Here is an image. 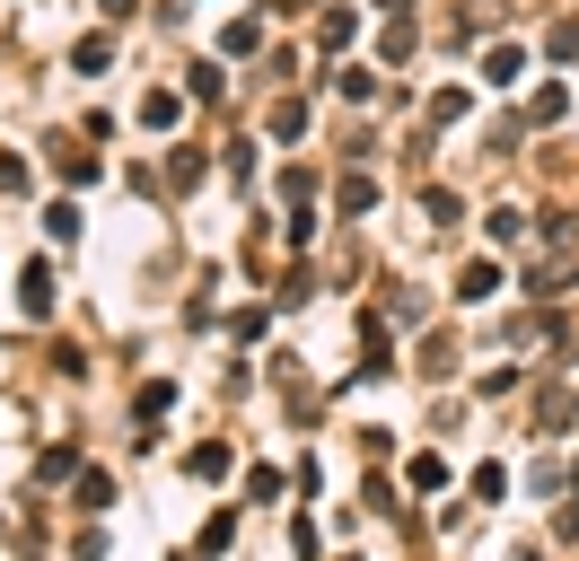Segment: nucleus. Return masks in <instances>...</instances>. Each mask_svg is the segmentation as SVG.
<instances>
[{
	"label": "nucleus",
	"mask_w": 579,
	"mask_h": 561,
	"mask_svg": "<svg viewBox=\"0 0 579 561\" xmlns=\"http://www.w3.org/2000/svg\"><path fill=\"white\" fill-rule=\"evenodd\" d=\"M518 71H527L518 44H492V53H483V89H518Z\"/></svg>",
	"instance_id": "1"
},
{
	"label": "nucleus",
	"mask_w": 579,
	"mask_h": 561,
	"mask_svg": "<svg viewBox=\"0 0 579 561\" xmlns=\"http://www.w3.org/2000/svg\"><path fill=\"white\" fill-rule=\"evenodd\" d=\"M44 308H53V272L35 263V272H27V316H44Z\"/></svg>",
	"instance_id": "7"
},
{
	"label": "nucleus",
	"mask_w": 579,
	"mask_h": 561,
	"mask_svg": "<svg viewBox=\"0 0 579 561\" xmlns=\"http://www.w3.org/2000/svg\"><path fill=\"white\" fill-rule=\"evenodd\" d=\"M299 132H308V106H299V97H290V106H272V141H299Z\"/></svg>",
	"instance_id": "6"
},
{
	"label": "nucleus",
	"mask_w": 579,
	"mask_h": 561,
	"mask_svg": "<svg viewBox=\"0 0 579 561\" xmlns=\"http://www.w3.org/2000/svg\"><path fill=\"white\" fill-rule=\"evenodd\" d=\"M369 202H378V185H369V176H343V211H351V220H360Z\"/></svg>",
	"instance_id": "9"
},
{
	"label": "nucleus",
	"mask_w": 579,
	"mask_h": 561,
	"mask_svg": "<svg viewBox=\"0 0 579 561\" xmlns=\"http://www.w3.org/2000/svg\"><path fill=\"white\" fill-rule=\"evenodd\" d=\"M404 482H413V491H448V465H440V456H413V474H404Z\"/></svg>",
	"instance_id": "4"
},
{
	"label": "nucleus",
	"mask_w": 579,
	"mask_h": 561,
	"mask_svg": "<svg viewBox=\"0 0 579 561\" xmlns=\"http://www.w3.org/2000/svg\"><path fill=\"white\" fill-rule=\"evenodd\" d=\"M0 194H27V158H0Z\"/></svg>",
	"instance_id": "10"
},
{
	"label": "nucleus",
	"mask_w": 579,
	"mask_h": 561,
	"mask_svg": "<svg viewBox=\"0 0 579 561\" xmlns=\"http://www.w3.org/2000/svg\"><path fill=\"white\" fill-rule=\"evenodd\" d=\"M422 211H431V228H448L457 220V194H448V185H422Z\"/></svg>",
	"instance_id": "5"
},
{
	"label": "nucleus",
	"mask_w": 579,
	"mask_h": 561,
	"mask_svg": "<svg viewBox=\"0 0 579 561\" xmlns=\"http://www.w3.org/2000/svg\"><path fill=\"white\" fill-rule=\"evenodd\" d=\"M500 290V263H474V272H457V299H492Z\"/></svg>",
	"instance_id": "2"
},
{
	"label": "nucleus",
	"mask_w": 579,
	"mask_h": 561,
	"mask_svg": "<svg viewBox=\"0 0 579 561\" xmlns=\"http://www.w3.org/2000/svg\"><path fill=\"white\" fill-rule=\"evenodd\" d=\"M71 62H80V80H97V71H106V62H115V44H106V35H89V44H80V53H71Z\"/></svg>",
	"instance_id": "3"
},
{
	"label": "nucleus",
	"mask_w": 579,
	"mask_h": 561,
	"mask_svg": "<svg viewBox=\"0 0 579 561\" xmlns=\"http://www.w3.org/2000/svg\"><path fill=\"white\" fill-rule=\"evenodd\" d=\"M141 123H158V132H167V123H176V97H167V89H149V97H141Z\"/></svg>",
	"instance_id": "8"
}]
</instances>
